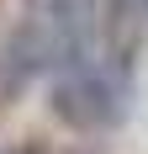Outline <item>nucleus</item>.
Returning a JSON list of instances; mask_svg holds the SVG:
<instances>
[{
	"label": "nucleus",
	"mask_w": 148,
	"mask_h": 154,
	"mask_svg": "<svg viewBox=\"0 0 148 154\" xmlns=\"http://www.w3.org/2000/svg\"><path fill=\"white\" fill-rule=\"evenodd\" d=\"M132 75L122 53H90L79 48L69 64L53 69V106L74 128H117L127 117Z\"/></svg>",
	"instance_id": "1"
},
{
	"label": "nucleus",
	"mask_w": 148,
	"mask_h": 154,
	"mask_svg": "<svg viewBox=\"0 0 148 154\" xmlns=\"http://www.w3.org/2000/svg\"><path fill=\"white\" fill-rule=\"evenodd\" d=\"M111 21H117V32L127 37V32H138L148 21V0H111Z\"/></svg>",
	"instance_id": "2"
},
{
	"label": "nucleus",
	"mask_w": 148,
	"mask_h": 154,
	"mask_svg": "<svg viewBox=\"0 0 148 154\" xmlns=\"http://www.w3.org/2000/svg\"><path fill=\"white\" fill-rule=\"evenodd\" d=\"M5 154H21V149H5Z\"/></svg>",
	"instance_id": "3"
}]
</instances>
